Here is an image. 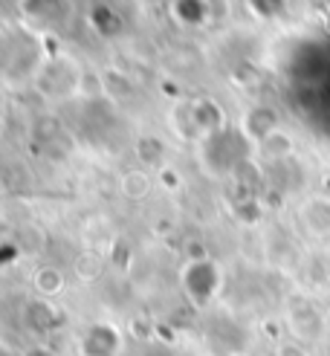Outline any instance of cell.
<instances>
[{"instance_id":"obj_6","label":"cell","mask_w":330,"mask_h":356,"mask_svg":"<svg viewBox=\"0 0 330 356\" xmlns=\"http://www.w3.org/2000/svg\"><path fill=\"white\" fill-rule=\"evenodd\" d=\"M122 191H125L128 197H133V200L145 197V194L151 191V180H148V174H142V171H128L125 177H122Z\"/></svg>"},{"instance_id":"obj_4","label":"cell","mask_w":330,"mask_h":356,"mask_svg":"<svg viewBox=\"0 0 330 356\" xmlns=\"http://www.w3.org/2000/svg\"><path fill=\"white\" fill-rule=\"evenodd\" d=\"M81 356H116L122 348V336L113 325H90L81 336Z\"/></svg>"},{"instance_id":"obj_3","label":"cell","mask_w":330,"mask_h":356,"mask_svg":"<svg viewBox=\"0 0 330 356\" xmlns=\"http://www.w3.org/2000/svg\"><path fill=\"white\" fill-rule=\"evenodd\" d=\"M299 226L310 238H330V194H310L299 206Z\"/></svg>"},{"instance_id":"obj_7","label":"cell","mask_w":330,"mask_h":356,"mask_svg":"<svg viewBox=\"0 0 330 356\" xmlns=\"http://www.w3.org/2000/svg\"><path fill=\"white\" fill-rule=\"evenodd\" d=\"M275 356H310V348L299 339H281L275 345Z\"/></svg>"},{"instance_id":"obj_5","label":"cell","mask_w":330,"mask_h":356,"mask_svg":"<svg viewBox=\"0 0 330 356\" xmlns=\"http://www.w3.org/2000/svg\"><path fill=\"white\" fill-rule=\"evenodd\" d=\"M35 290H38L44 298L58 296L64 290V275L56 270V266H44V270L35 273Z\"/></svg>"},{"instance_id":"obj_2","label":"cell","mask_w":330,"mask_h":356,"mask_svg":"<svg viewBox=\"0 0 330 356\" xmlns=\"http://www.w3.org/2000/svg\"><path fill=\"white\" fill-rule=\"evenodd\" d=\"M183 287L195 305H208L220 290V270L212 261H191L183 273Z\"/></svg>"},{"instance_id":"obj_1","label":"cell","mask_w":330,"mask_h":356,"mask_svg":"<svg viewBox=\"0 0 330 356\" xmlns=\"http://www.w3.org/2000/svg\"><path fill=\"white\" fill-rule=\"evenodd\" d=\"M287 325H290L292 339L319 342L324 336V330H327V318L310 298H295L292 305L287 307Z\"/></svg>"}]
</instances>
